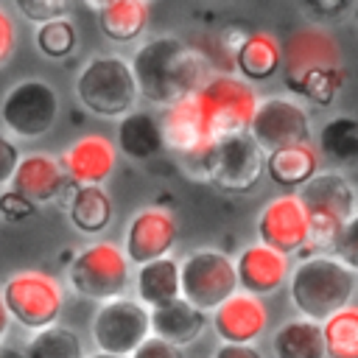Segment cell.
<instances>
[{
    "mask_svg": "<svg viewBox=\"0 0 358 358\" xmlns=\"http://www.w3.org/2000/svg\"><path fill=\"white\" fill-rule=\"evenodd\" d=\"M235 268H238V282L243 291L255 294V296H266V294H274L285 277H288V255L266 246V243H252L246 246L238 260H235Z\"/></svg>",
    "mask_w": 358,
    "mask_h": 358,
    "instance_id": "cell-19",
    "label": "cell"
},
{
    "mask_svg": "<svg viewBox=\"0 0 358 358\" xmlns=\"http://www.w3.org/2000/svg\"><path fill=\"white\" fill-rule=\"evenodd\" d=\"M285 84L299 95L330 103L341 78H338V48L330 34L319 28L296 31L282 48Z\"/></svg>",
    "mask_w": 358,
    "mask_h": 358,
    "instance_id": "cell-2",
    "label": "cell"
},
{
    "mask_svg": "<svg viewBox=\"0 0 358 358\" xmlns=\"http://www.w3.org/2000/svg\"><path fill=\"white\" fill-rule=\"evenodd\" d=\"M76 98L95 117H123L134 112L140 87L131 62L120 56H92L76 76Z\"/></svg>",
    "mask_w": 358,
    "mask_h": 358,
    "instance_id": "cell-4",
    "label": "cell"
},
{
    "mask_svg": "<svg viewBox=\"0 0 358 358\" xmlns=\"http://www.w3.org/2000/svg\"><path fill=\"white\" fill-rule=\"evenodd\" d=\"M131 358H185V352H182L179 344H171V341H165V338H159V336H148V338L131 352Z\"/></svg>",
    "mask_w": 358,
    "mask_h": 358,
    "instance_id": "cell-35",
    "label": "cell"
},
{
    "mask_svg": "<svg viewBox=\"0 0 358 358\" xmlns=\"http://www.w3.org/2000/svg\"><path fill=\"white\" fill-rule=\"evenodd\" d=\"M176 218L162 207H145L134 213L126 224L123 249L134 266L151 263L157 257H165L176 243Z\"/></svg>",
    "mask_w": 358,
    "mask_h": 358,
    "instance_id": "cell-15",
    "label": "cell"
},
{
    "mask_svg": "<svg viewBox=\"0 0 358 358\" xmlns=\"http://www.w3.org/2000/svg\"><path fill=\"white\" fill-rule=\"evenodd\" d=\"M213 330L218 333L221 341L229 344H252L255 338L263 336L268 324V310L260 296L249 291H235L229 299H224L213 310Z\"/></svg>",
    "mask_w": 358,
    "mask_h": 358,
    "instance_id": "cell-16",
    "label": "cell"
},
{
    "mask_svg": "<svg viewBox=\"0 0 358 358\" xmlns=\"http://www.w3.org/2000/svg\"><path fill=\"white\" fill-rule=\"evenodd\" d=\"M14 48H17V28H14L11 14L0 6V70L11 62Z\"/></svg>",
    "mask_w": 358,
    "mask_h": 358,
    "instance_id": "cell-38",
    "label": "cell"
},
{
    "mask_svg": "<svg viewBox=\"0 0 358 358\" xmlns=\"http://www.w3.org/2000/svg\"><path fill=\"white\" fill-rule=\"evenodd\" d=\"M165 148L162 123L148 112H129L117 120V151L129 159H151Z\"/></svg>",
    "mask_w": 358,
    "mask_h": 358,
    "instance_id": "cell-23",
    "label": "cell"
},
{
    "mask_svg": "<svg viewBox=\"0 0 358 358\" xmlns=\"http://www.w3.org/2000/svg\"><path fill=\"white\" fill-rule=\"evenodd\" d=\"M257 238L260 243L291 255L310 243V215L299 199V193H282L271 199L257 215Z\"/></svg>",
    "mask_w": 358,
    "mask_h": 358,
    "instance_id": "cell-14",
    "label": "cell"
},
{
    "mask_svg": "<svg viewBox=\"0 0 358 358\" xmlns=\"http://www.w3.org/2000/svg\"><path fill=\"white\" fill-rule=\"evenodd\" d=\"M67 185H73V182L59 157L45 154V151H31L20 159L8 187L28 196L34 204H48V201H56L59 196H64Z\"/></svg>",
    "mask_w": 358,
    "mask_h": 358,
    "instance_id": "cell-17",
    "label": "cell"
},
{
    "mask_svg": "<svg viewBox=\"0 0 358 358\" xmlns=\"http://www.w3.org/2000/svg\"><path fill=\"white\" fill-rule=\"evenodd\" d=\"M62 165L70 182L78 185H101L112 176L117 162V145H112L103 134H84L62 151Z\"/></svg>",
    "mask_w": 358,
    "mask_h": 358,
    "instance_id": "cell-18",
    "label": "cell"
},
{
    "mask_svg": "<svg viewBox=\"0 0 358 358\" xmlns=\"http://www.w3.org/2000/svg\"><path fill=\"white\" fill-rule=\"evenodd\" d=\"M213 358H263V355L252 344H229V341H221V347L213 352Z\"/></svg>",
    "mask_w": 358,
    "mask_h": 358,
    "instance_id": "cell-39",
    "label": "cell"
},
{
    "mask_svg": "<svg viewBox=\"0 0 358 358\" xmlns=\"http://www.w3.org/2000/svg\"><path fill=\"white\" fill-rule=\"evenodd\" d=\"M204 327H207V310L196 308L185 296L151 308V333L171 344L187 347L201 336Z\"/></svg>",
    "mask_w": 358,
    "mask_h": 358,
    "instance_id": "cell-20",
    "label": "cell"
},
{
    "mask_svg": "<svg viewBox=\"0 0 358 358\" xmlns=\"http://www.w3.org/2000/svg\"><path fill=\"white\" fill-rule=\"evenodd\" d=\"M8 324H11V313H8L6 299H3V291H0V344H3V338L8 333Z\"/></svg>",
    "mask_w": 358,
    "mask_h": 358,
    "instance_id": "cell-40",
    "label": "cell"
},
{
    "mask_svg": "<svg viewBox=\"0 0 358 358\" xmlns=\"http://www.w3.org/2000/svg\"><path fill=\"white\" fill-rule=\"evenodd\" d=\"M67 3H70V0H14L17 11H20L25 20L36 22V25H42V22H48V20H56V17H64Z\"/></svg>",
    "mask_w": 358,
    "mask_h": 358,
    "instance_id": "cell-33",
    "label": "cell"
},
{
    "mask_svg": "<svg viewBox=\"0 0 358 358\" xmlns=\"http://www.w3.org/2000/svg\"><path fill=\"white\" fill-rule=\"evenodd\" d=\"M249 134L257 140V145L266 154L285 148V145L310 143V117L302 103L274 95V98H266L257 103Z\"/></svg>",
    "mask_w": 358,
    "mask_h": 358,
    "instance_id": "cell-13",
    "label": "cell"
},
{
    "mask_svg": "<svg viewBox=\"0 0 358 358\" xmlns=\"http://www.w3.org/2000/svg\"><path fill=\"white\" fill-rule=\"evenodd\" d=\"M266 171V151L257 145V140L243 131L224 140H215L210 165H207V182L227 193H249Z\"/></svg>",
    "mask_w": 358,
    "mask_h": 358,
    "instance_id": "cell-12",
    "label": "cell"
},
{
    "mask_svg": "<svg viewBox=\"0 0 358 358\" xmlns=\"http://www.w3.org/2000/svg\"><path fill=\"white\" fill-rule=\"evenodd\" d=\"M333 252L341 263H347L358 274V213L338 229V235L333 241Z\"/></svg>",
    "mask_w": 358,
    "mask_h": 358,
    "instance_id": "cell-32",
    "label": "cell"
},
{
    "mask_svg": "<svg viewBox=\"0 0 358 358\" xmlns=\"http://www.w3.org/2000/svg\"><path fill=\"white\" fill-rule=\"evenodd\" d=\"M302 6L313 20L327 22V20H338L350 8V0H302Z\"/></svg>",
    "mask_w": 358,
    "mask_h": 358,
    "instance_id": "cell-36",
    "label": "cell"
},
{
    "mask_svg": "<svg viewBox=\"0 0 358 358\" xmlns=\"http://www.w3.org/2000/svg\"><path fill=\"white\" fill-rule=\"evenodd\" d=\"M274 358H324V327L316 319H291L271 338Z\"/></svg>",
    "mask_w": 358,
    "mask_h": 358,
    "instance_id": "cell-26",
    "label": "cell"
},
{
    "mask_svg": "<svg viewBox=\"0 0 358 358\" xmlns=\"http://www.w3.org/2000/svg\"><path fill=\"white\" fill-rule=\"evenodd\" d=\"M90 333L101 352L131 358V352L151 336V310L140 299L115 296L109 302H101L92 316Z\"/></svg>",
    "mask_w": 358,
    "mask_h": 358,
    "instance_id": "cell-10",
    "label": "cell"
},
{
    "mask_svg": "<svg viewBox=\"0 0 358 358\" xmlns=\"http://www.w3.org/2000/svg\"><path fill=\"white\" fill-rule=\"evenodd\" d=\"M28 358H84L81 338L73 327L50 324L36 330L25 344Z\"/></svg>",
    "mask_w": 358,
    "mask_h": 358,
    "instance_id": "cell-29",
    "label": "cell"
},
{
    "mask_svg": "<svg viewBox=\"0 0 358 358\" xmlns=\"http://www.w3.org/2000/svg\"><path fill=\"white\" fill-rule=\"evenodd\" d=\"M131 70L140 98L157 106H171L196 95V90L210 78L204 56L176 36H154L143 42L134 50Z\"/></svg>",
    "mask_w": 358,
    "mask_h": 358,
    "instance_id": "cell-1",
    "label": "cell"
},
{
    "mask_svg": "<svg viewBox=\"0 0 358 358\" xmlns=\"http://www.w3.org/2000/svg\"><path fill=\"white\" fill-rule=\"evenodd\" d=\"M112 199L101 185H78L73 187L67 218L81 235H101L112 224Z\"/></svg>",
    "mask_w": 358,
    "mask_h": 358,
    "instance_id": "cell-25",
    "label": "cell"
},
{
    "mask_svg": "<svg viewBox=\"0 0 358 358\" xmlns=\"http://www.w3.org/2000/svg\"><path fill=\"white\" fill-rule=\"evenodd\" d=\"M76 3H81V6H87V8H95V11H101L109 0H76Z\"/></svg>",
    "mask_w": 358,
    "mask_h": 358,
    "instance_id": "cell-42",
    "label": "cell"
},
{
    "mask_svg": "<svg viewBox=\"0 0 358 358\" xmlns=\"http://www.w3.org/2000/svg\"><path fill=\"white\" fill-rule=\"evenodd\" d=\"M266 173L280 187H302L319 173V151L310 143H296V145L268 151Z\"/></svg>",
    "mask_w": 358,
    "mask_h": 358,
    "instance_id": "cell-22",
    "label": "cell"
},
{
    "mask_svg": "<svg viewBox=\"0 0 358 358\" xmlns=\"http://www.w3.org/2000/svg\"><path fill=\"white\" fill-rule=\"evenodd\" d=\"M182 296L201 310H215L224 299H229L241 282L238 268L221 249H196L182 263Z\"/></svg>",
    "mask_w": 358,
    "mask_h": 358,
    "instance_id": "cell-11",
    "label": "cell"
},
{
    "mask_svg": "<svg viewBox=\"0 0 358 358\" xmlns=\"http://www.w3.org/2000/svg\"><path fill=\"white\" fill-rule=\"evenodd\" d=\"M98 25L106 39L129 45L148 28V0H109L98 11Z\"/></svg>",
    "mask_w": 358,
    "mask_h": 358,
    "instance_id": "cell-27",
    "label": "cell"
},
{
    "mask_svg": "<svg viewBox=\"0 0 358 358\" xmlns=\"http://www.w3.org/2000/svg\"><path fill=\"white\" fill-rule=\"evenodd\" d=\"M20 159H22V157H20V148L14 145V140H8V137L0 131V187H3V185H11Z\"/></svg>",
    "mask_w": 358,
    "mask_h": 358,
    "instance_id": "cell-37",
    "label": "cell"
},
{
    "mask_svg": "<svg viewBox=\"0 0 358 358\" xmlns=\"http://www.w3.org/2000/svg\"><path fill=\"white\" fill-rule=\"evenodd\" d=\"M0 221H3V190H0Z\"/></svg>",
    "mask_w": 358,
    "mask_h": 358,
    "instance_id": "cell-44",
    "label": "cell"
},
{
    "mask_svg": "<svg viewBox=\"0 0 358 358\" xmlns=\"http://www.w3.org/2000/svg\"><path fill=\"white\" fill-rule=\"evenodd\" d=\"M196 106L204 123V131L210 140H224L232 134H243L252 126V117L257 112V92L246 78L238 76H210L196 90Z\"/></svg>",
    "mask_w": 358,
    "mask_h": 358,
    "instance_id": "cell-5",
    "label": "cell"
},
{
    "mask_svg": "<svg viewBox=\"0 0 358 358\" xmlns=\"http://www.w3.org/2000/svg\"><path fill=\"white\" fill-rule=\"evenodd\" d=\"M0 358H28V352L14 344H0Z\"/></svg>",
    "mask_w": 358,
    "mask_h": 358,
    "instance_id": "cell-41",
    "label": "cell"
},
{
    "mask_svg": "<svg viewBox=\"0 0 358 358\" xmlns=\"http://www.w3.org/2000/svg\"><path fill=\"white\" fill-rule=\"evenodd\" d=\"M134 288H137V299L145 302L148 308H157V305H165V302L182 296V266H179V260L165 255V257H157L151 263L137 266Z\"/></svg>",
    "mask_w": 358,
    "mask_h": 358,
    "instance_id": "cell-21",
    "label": "cell"
},
{
    "mask_svg": "<svg viewBox=\"0 0 358 358\" xmlns=\"http://www.w3.org/2000/svg\"><path fill=\"white\" fill-rule=\"evenodd\" d=\"M34 213H36V204L28 196L11 187L3 193V221H22V218H31Z\"/></svg>",
    "mask_w": 358,
    "mask_h": 358,
    "instance_id": "cell-34",
    "label": "cell"
},
{
    "mask_svg": "<svg viewBox=\"0 0 358 358\" xmlns=\"http://www.w3.org/2000/svg\"><path fill=\"white\" fill-rule=\"evenodd\" d=\"M327 358H358V308L347 305L324 319Z\"/></svg>",
    "mask_w": 358,
    "mask_h": 358,
    "instance_id": "cell-30",
    "label": "cell"
},
{
    "mask_svg": "<svg viewBox=\"0 0 358 358\" xmlns=\"http://www.w3.org/2000/svg\"><path fill=\"white\" fill-rule=\"evenodd\" d=\"M235 67L246 81H268L282 67V48L271 34H249L235 48Z\"/></svg>",
    "mask_w": 358,
    "mask_h": 358,
    "instance_id": "cell-24",
    "label": "cell"
},
{
    "mask_svg": "<svg viewBox=\"0 0 358 358\" xmlns=\"http://www.w3.org/2000/svg\"><path fill=\"white\" fill-rule=\"evenodd\" d=\"M299 199L310 215V243L333 246L338 229L355 215V190L347 176L336 171H319L299 187Z\"/></svg>",
    "mask_w": 358,
    "mask_h": 358,
    "instance_id": "cell-8",
    "label": "cell"
},
{
    "mask_svg": "<svg viewBox=\"0 0 358 358\" xmlns=\"http://www.w3.org/2000/svg\"><path fill=\"white\" fill-rule=\"evenodd\" d=\"M129 263L131 260L126 249L115 246L112 241H95L73 255L67 277L78 296L92 302H109L126 294L131 282Z\"/></svg>",
    "mask_w": 358,
    "mask_h": 358,
    "instance_id": "cell-6",
    "label": "cell"
},
{
    "mask_svg": "<svg viewBox=\"0 0 358 358\" xmlns=\"http://www.w3.org/2000/svg\"><path fill=\"white\" fill-rule=\"evenodd\" d=\"M352 291L355 271L338 257L313 255L291 271V302L302 316L316 322H324L336 310L347 308Z\"/></svg>",
    "mask_w": 358,
    "mask_h": 358,
    "instance_id": "cell-3",
    "label": "cell"
},
{
    "mask_svg": "<svg viewBox=\"0 0 358 358\" xmlns=\"http://www.w3.org/2000/svg\"><path fill=\"white\" fill-rule=\"evenodd\" d=\"M59 117V95L42 78H25L8 87L0 101L3 126L22 140H36L53 129Z\"/></svg>",
    "mask_w": 358,
    "mask_h": 358,
    "instance_id": "cell-9",
    "label": "cell"
},
{
    "mask_svg": "<svg viewBox=\"0 0 358 358\" xmlns=\"http://www.w3.org/2000/svg\"><path fill=\"white\" fill-rule=\"evenodd\" d=\"M3 299L11 313V319L25 330H42L56 324L64 308V291L59 280L39 268H22L14 271L3 282Z\"/></svg>",
    "mask_w": 358,
    "mask_h": 358,
    "instance_id": "cell-7",
    "label": "cell"
},
{
    "mask_svg": "<svg viewBox=\"0 0 358 358\" xmlns=\"http://www.w3.org/2000/svg\"><path fill=\"white\" fill-rule=\"evenodd\" d=\"M90 358H126V355H112V352H95V355H90Z\"/></svg>",
    "mask_w": 358,
    "mask_h": 358,
    "instance_id": "cell-43",
    "label": "cell"
},
{
    "mask_svg": "<svg viewBox=\"0 0 358 358\" xmlns=\"http://www.w3.org/2000/svg\"><path fill=\"white\" fill-rule=\"evenodd\" d=\"M76 45H78V34L67 17L48 20L36 28V48L48 59H67L76 50Z\"/></svg>",
    "mask_w": 358,
    "mask_h": 358,
    "instance_id": "cell-31",
    "label": "cell"
},
{
    "mask_svg": "<svg viewBox=\"0 0 358 358\" xmlns=\"http://www.w3.org/2000/svg\"><path fill=\"white\" fill-rule=\"evenodd\" d=\"M319 151L336 165H358V120L350 115L330 117L319 131Z\"/></svg>",
    "mask_w": 358,
    "mask_h": 358,
    "instance_id": "cell-28",
    "label": "cell"
}]
</instances>
